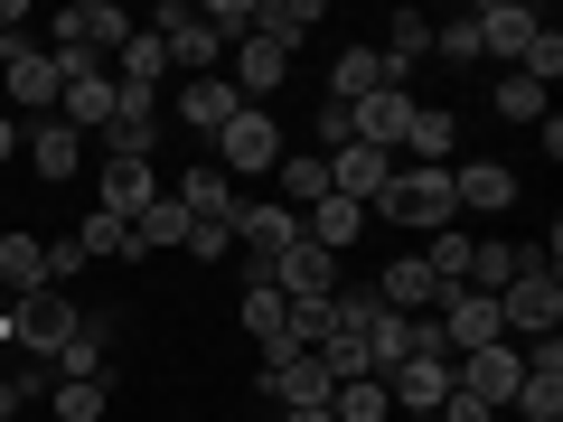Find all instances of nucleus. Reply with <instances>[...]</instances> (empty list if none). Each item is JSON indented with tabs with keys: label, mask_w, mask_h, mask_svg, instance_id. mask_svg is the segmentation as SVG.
I'll return each mask as SVG.
<instances>
[{
	"label": "nucleus",
	"mask_w": 563,
	"mask_h": 422,
	"mask_svg": "<svg viewBox=\"0 0 563 422\" xmlns=\"http://www.w3.org/2000/svg\"><path fill=\"white\" fill-rule=\"evenodd\" d=\"M498 320H507V338H554L563 329V273L544 244H526V273L498 291Z\"/></svg>",
	"instance_id": "f257e3e1"
},
{
	"label": "nucleus",
	"mask_w": 563,
	"mask_h": 422,
	"mask_svg": "<svg viewBox=\"0 0 563 422\" xmlns=\"http://www.w3.org/2000/svg\"><path fill=\"white\" fill-rule=\"evenodd\" d=\"M385 225H404V235H442V225H461V198H451V169H395V188L376 198Z\"/></svg>",
	"instance_id": "f03ea898"
},
{
	"label": "nucleus",
	"mask_w": 563,
	"mask_h": 422,
	"mask_svg": "<svg viewBox=\"0 0 563 422\" xmlns=\"http://www.w3.org/2000/svg\"><path fill=\"white\" fill-rule=\"evenodd\" d=\"M76 329H85V310L66 301V291H29V301L0 310V347H10V357H57Z\"/></svg>",
	"instance_id": "7ed1b4c3"
},
{
	"label": "nucleus",
	"mask_w": 563,
	"mask_h": 422,
	"mask_svg": "<svg viewBox=\"0 0 563 422\" xmlns=\"http://www.w3.org/2000/svg\"><path fill=\"white\" fill-rule=\"evenodd\" d=\"M122 38H132V10H113V0H66L57 20H47L57 57H113Z\"/></svg>",
	"instance_id": "20e7f679"
},
{
	"label": "nucleus",
	"mask_w": 563,
	"mask_h": 422,
	"mask_svg": "<svg viewBox=\"0 0 563 422\" xmlns=\"http://www.w3.org/2000/svg\"><path fill=\"white\" fill-rule=\"evenodd\" d=\"M47 57H57V47H47ZM57 76H66L57 122H66V132H103V122H113V103H122V85L103 76V57H57Z\"/></svg>",
	"instance_id": "39448f33"
},
{
	"label": "nucleus",
	"mask_w": 563,
	"mask_h": 422,
	"mask_svg": "<svg viewBox=\"0 0 563 422\" xmlns=\"http://www.w3.org/2000/svg\"><path fill=\"white\" fill-rule=\"evenodd\" d=\"M273 160H282L273 113H263V103H244V113L217 132V169H225V179H273Z\"/></svg>",
	"instance_id": "423d86ee"
},
{
	"label": "nucleus",
	"mask_w": 563,
	"mask_h": 422,
	"mask_svg": "<svg viewBox=\"0 0 563 422\" xmlns=\"http://www.w3.org/2000/svg\"><path fill=\"white\" fill-rule=\"evenodd\" d=\"M0 85H10V122H47V113H57V95H66V76H57L47 47H20V57L0 66Z\"/></svg>",
	"instance_id": "0eeeda50"
},
{
	"label": "nucleus",
	"mask_w": 563,
	"mask_h": 422,
	"mask_svg": "<svg viewBox=\"0 0 563 422\" xmlns=\"http://www.w3.org/2000/svg\"><path fill=\"white\" fill-rule=\"evenodd\" d=\"M273 291L291 310H320L329 291H339V254H320V244H291V254H273Z\"/></svg>",
	"instance_id": "6e6552de"
},
{
	"label": "nucleus",
	"mask_w": 563,
	"mask_h": 422,
	"mask_svg": "<svg viewBox=\"0 0 563 422\" xmlns=\"http://www.w3.org/2000/svg\"><path fill=\"white\" fill-rule=\"evenodd\" d=\"M385 188H395V160H385V151H366V141L329 151V198H347V207H366V216H376Z\"/></svg>",
	"instance_id": "1a4fd4ad"
},
{
	"label": "nucleus",
	"mask_w": 563,
	"mask_h": 422,
	"mask_svg": "<svg viewBox=\"0 0 563 422\" xmlns=\"http://www.w3.org/2000/svg\"><path fill=\"white\" fill-rule=\"evenodd\" d=\"M161 47H169L179 76H217V57H225V38L207 29V10H179V0L161 10Z\"/></svg>",
	"instance_id": "9d476101"
},
{
	"label": "nucleus",
	"mask_w": 563,
	"mask_h": 422,
	"mask_svg": "<svg viewBox=\"0 0 563 422\" xmlns=\"http://www.w3.org/2000/svg\"><path fill=\"white\" fill-rule=\"evenodd\" d=\"M151 198H161V169H151V160H103V169H95V216L132 225Z\"/></svg>",
	"instance_id": "9b49d317"
},
{
	"label": "nucleus",
	"mask_w": 563,
	"mask_h": 422,
	"mask_svg": "<svg viewBox=\"0 0 563 422\" xmlns=\"http://www.w3.org/2000/svg\"><path fill=\"white\" fill-rule=\"evenodd\" d=\"M161 151V95H122L103 122V160H151Z\"/></svg>",
	"instance_id": "f8f14e48"
},
{
	"label": "nucleus",
	"mask_w": 563,
	"mask_h": 422,
	"mask_svg": "<svg viewBox=\"0 0 563 422\" xmlns=\"http://www.w3.org/2000/svg\"><path fill=\"white\" fill-rule=\"evenodd\" d=\"M517 385H526L517 338H498V347H479V357H461V395H479L488 413H498V403H517Z\"/></svg>",
	"instance_id": "ddd939ff"
},
{
	"label": "nucleus",
	"mask_w": 563,
	"mask_h": 422,
	"mask_svg": "<svg viewBox=\"0 0 563 422\" xmlns=\"http://www.w3.org/2000/svg\"><path fill=\"white\" fill-rule=\"evenodd\" d=\"M470 29H479V57H507L517 66L526 57V38H536V10H526V0H479V10H470Z\"/></svg>",
	"instance_id": "4468645a"
},
{
	"label": "nucleus",
	"mask_w": 563,
	"mask_h": 422,
	"mask_svg": "<svg viewBox=\"0 0 563 422\" xmlns=\"http://www.w3.org/2000/svg\"><path fill=\"white\" fill-rule=\"evenodd\" d=\"M404 122H413V95H404V85H385V95L347 103V132H357L366 151H385V160H395V151H404Z\"/></svg>",
	"instance_id": "2eb2a0df"
},
{
	"label": "nucleus",
	"mask_w": 563,
	"mask_h": 422,
	"mask_svg": "<svg viewBox=\"0 0 563 422\" xmlns=\"http://www.w3.org/2000/svg\"><path fill=\"white\" fill-rule=\"evenodd\" d=\"M376 301L404 310V320H422V310H442V273H432L422 254H395V263H385V281H376Z\"/></svg>",
	"instance_id": "dca6fc26"
},
{
	"label": "nucleus",
	"mask_w": 563,
	"mask_h": 422,
	"mask_svg": "<svg viewBox=\"0 0 563 422\" xmlns=\"http://www.w3.org/2000/svg\"><path fill=\"white\" fill-rule=\"evenodd\" d=\"M339 385H329L320 357H273L263 366V403H282V413H301V403H329Z\"/></svg>",
	"instance_id": "f3484780"
},
{
	"label": "nucleus",
	"mask_w": 563,
	"mask_h": 422,
	"mask_svg": "<svg viewBox=\"0 0 563 422\" xmlns=\"http://www.w3.org/2000/svg\"><path fill=\"white\" fill-rule=\"evenodd\" d=\"M20 151H29L38 179H76V169H85V132H66L57 113H47V122H20Z\"/></svg>",
	"instance_id": "a211bd4d"
},
{
	"label": "nucleus",
	"mask_w": 563,
	"mask_h": 422,
	"mask_svg": "<svg viewBox=\"0 0 563 422\" xmlns=\"http://www.w3.org/2000/svg\"><path fill=\"white\" fill-rule=\"evenodd\" d=\"M169 198H179V207H188V216H198V225H207V216H217V225H235V207H244V198H235V179H225L217 160L179 169V179H169Z\"/></svg>",
	"instance_id": "6ab92c4d"
},
{
	"label": "nucleus",
	"mask_w": 563,
	"mask_h": 422,
	"mask_svg": "<svg viewBox=\"0 0 563 422\" xmlns=\"http://www.w3.org/2000/svg\"><path fill=\"white\" fill-rule=\"evenodd\" d=\"M451 376H461L451 357H413V366H395V376H385V395H395V413H442Z\"/></svg>",
	"instance_id": "aec40b11"
},
{
	"label": "nucleus",
	"mask_w": 563,
	"mask_h": 422,
	"mask_svg": "<svg viewBox=\"0 0 563 422\" xmlns=\"http://www.w3.org/2000/svg\"><path fill=\"white\" fill-rule=\"evenodd\" d=\"M254 38L282 47V57L310 47V38H320V0H254Z\"/></svg>",
	"instance_id": "412c9836"
},
{
	"label": "nucleus",
	"mask_w": 563,
	"mask_h": 422,
	"mask_svg": "<svg viewBox=\"0 0 563 422\" xmlns=\"http://www.w3.org/2000/svg\"><path fill=\"white\" fill-rule=\"evenodd\" d=\"M161 76H169L161 29H132V38L113 47V85H122V95H161Z\"/></svg>",
	"instance_id": "4be33fe9"
},
{
	"label": "nucleus",
	"mask_w": 563,
	"mask_h": 422,
	"mask_svg": "<svg viewBox=\"0 0 563 422\" xmlns=\"http://www.w3.org/2000/svg\"><path fill=\"white\" fill-rule=\"evenodd\" d=\"M0 291H10V301L47 291V235H29V225H10V235H0Z\"/></svg>",
	"instance_id": "5701e85b"
},
{
	"label": "nucleus",
	"mask_w": 563,
	"mask_h": 422,
	"mask_svg": "<svg viewBox=\"0 0 563 422\" xmlns=\"http://www.w3.org/2000/svg\"><path fill=\"white\" fill-rule=\"evenodd\" d=\"M235 113H244V95H235L225 76H188V95H179V122H188V132H207V141H217Z\"/></svg>",
	"instance_id": "b1692460"
},
{
	"label": "nucleus",
	"mask_w": 563,
	"mask_h": 422,
	"mask_svg": "<svg viewBox=\"0 0 563 422\" xmlns=\"http://www.w3.org/2000/svg\"><path fill=\"white\" fill-rule=\"evenodd\" d=\"M451 198L479 207V216H498V207H517V169L507 160H470V169H451Z\"/></svg>",
	"instance_id": "393cba45"
},
{
	"label": "nucleus",
	"mask_w": 563,
	"mask_h": 422,
	"mask_svg": "<svg viewBox=\"0 0 563 422\" xmlns=\"http://www.w3.org/2000/svg\"><path fill=\"white\" fill-rule=\"evenodd\" d=\"M451 141H461V122H451L442 103H413V122H404V151H413V169H451Z\"/></svg>",
	"instance_id": "a878e982"
},
{
	"label": "nucleus",
	"mask_w": 563,
	"mask_h": 422,
	"mask_svg": "<svg viewBox=\"0 0 563 422\" xmlns=\"http://www.w3.org/2000/svg\"><path fill=\"white\" fill-rule=\"evenodd\" d=\"M273 179H282V207H291V216H310V207L329 198V160H320V151H282Z\"/></svg>",
	"instance_id": "bb28decb"
},
{
	"label": "nucleus",
	"mask_w": 563,
	"mask_h": 422,
	"mask_svg": "<svg viewBox=\"0 0 563 422\" xmlns=\"http://www.w3.org/2000/svg\"><path fill=\"white\" fill-rule=\"evenodd\" d=\"M179 244H188V207L161 188V198L132 216V254H179Z\"/></svg>",
	"instance_id": "cd10ccee"
},
{
	"label": "nucleus",
	"mask_w": 563,
	"mask_h": 422,
	"mask_svg": "<svg viewBox=\"0 0 563 422\" xmlns=\"http://www.w3.org/2000/svg\"><path fill=\"white\" fill-rule=\"evenodd\" d=\"M385 57L376 47H339V66H329V103H366V95H385Z\"/></svg>",
	"instance_id": "c85d7f7f"
},
{
	"label": "nucleus",
	"mask_w": 563,
	"mask_h": 422,
	"mask_svg": "<svg viewBox=\"0 0 563 422\" xmlns=\"http://www.w3.org/2000/svg\"><path fill=\"white\" fill-rule=\"evenodd\" d=\"M357 235H366V207H347V198H320L301 216V244H320V254H347Z\"/></svg>",
	"instance_id": "c756f323"
},
{
	"label": "nucleus",
	"mask_w": 563,
	"mask_h": 422,
	"mask_svg": "<svg viewBox=\"0 0 563 422\" xmlns=\"http://www.w3.org/2000/svg\"><path fill=\"white\" fill-rule=\"evenodd\" d=\"M103 338H113V320H85L76 338L47 357V366H57V385H103Z\"/></svg>",
	"instance_id": "7c9ffc66"
},
{
	"label": "nucleus",
	"mask_w": 563,
	"mask_h": 422,
	"mask_svg": "<svg viewBox=\"0 0 563 422\" xmlns=\"http://www.w3.org/2000/svg\"><path fill=\"white\" fill-rule=\"evenodd\" d=\"M526 273V244H470V263H461V291H488L498 301L507 281Z\"/></svg>",
	"instance_id": "2f4dec72"
},
{
	"label": "nucleus",
	"mask_w": 563,
	"mask_h": 422,
	"mask_svg": "<svg viewBox=\"0 0 563 422\" xmlns=\"http://www.w3.org/2000/svg\"><path fill=\"white\" fill-rule=\"evenodd\" d=\"M225 57H235V95H282V76H291V57H282V47H263V38H244V47H225Z\"/></svg>",
	"instance_id": "473e14b6"
},
{
	"label": "nucleus",
	"mask_w": 563,
	"mask_h": 422,
	"mask_svg": "<svg viewBox=\"0 0 563 422\" xmlns=\"http://www.w3.org/2000/svg\"><path fill=\"white\" fill-rule=\"evenodd\" d=\"M376 57H385V76H413V57H432V20H422V10H395V29H385V47H376Z\"/></svg>",
	"instance_id": "72a5a7b5"
},
{
	"label": "nucleus",
	"mask_w": 563,
	"mask_h": 422,
	"mask_svg": "<svg viewBox=\"0 0 563 422\" xmlns=\"http://www.w3.org/2000/svg\"><path fill=\"white\" fill-rule=\"evenodd\" d=\"M329 422H395V395H385V376H347L339 395H329Z\"/></svg>",
	"instance_id": "f704fd0d"
},
{
	"label": "nucleus",
	"mask_w": 563,
	"mask_h": 422,
	"mask_svg": "<svg viewBox=\"0 0 563 422\" xmlns=\"http://www.w3.org/2000/svg\"><path fill=\"white\" fill-rule=\"evenodd\" d=\"M47 413L57 422H103V385H47Z\"/></svg>",
	"instance_id": "c9c22d12"
},
{
	"label": "nucleus",
	"mask_w": 563,
	"mask_h": 422,
	"mask_svg": "<svg viewBox=\"0 0 563 422\" xmlns=\"http://www.w3.org/2000/svg\"><path fill=\"white\" fill-rule=\"evenodd\" d=\"M488 113H507V122H544V85H526V76H507L498 95H488Z\"/></svg>",
	"instance_id": "e433bc0d"
},
{
	"label": "nucleus",
	"mask_w": 563,
	"mask_h": 422,
	"mask_svg": "<svg viewBox=\"0 0 563 422\" xmlns=\"http://www.w3.org/2000/svg\"><path fill=\"white\" fill-rule=\"evenodd\" d=\"M517 413L526 422H563V376H526L517 385Z\"/></svg>",
	"instance_id": "4c0bfd02"
},
{
	"label": "nucleus",
	"mask_w": 563,
	"mask_h": 422,
	"mask_svg": "<svg viewBox=\"0 0 563 422\" xmlns=\"http://www.w3.org/2000/svg\"><path fill=\"white\" fill-rule=\"evenodd\" d=\"M432 57H451V66L479 57V29H470V10H461V20H432Z\"/></svg>",
	"instance_id": "58836bf2"
},
{
	"label": "nucleus",
	"mask_w": 563,
	"mask_h": 422,
	"mask_svg": "<svg viewBox=\"0 0 563 422\" xmlns=\"http://www.w3.org/2000/svg\"><path fill=\"white\" fill-rule=\"evenodd\" d=\"M207 29H217L225 47H244L254 38V0H207Z\"/></svg>",
	"instance_id": "ea45409f"
},
{
	"label": "nucleus",
	"mask_w": 563,
	"mask_h": 422,
	"mask_svg": "<svg viewBox=\"0 0 563 422\" xmlns=\"http://www.w3.org/2000/svg\"><path fill=\"white\" fill-rule=\"evenodd\" d=\"M76 244H85V263H95V254H132V225H113V216H85V225H76Z\"/></svg>",
	"instance_id": "a19ab883"
},
{
	"label": "nucleus",
	"mask_w": 563,
	"mask_h": 422,
	"mask_svg": "<svg viewBox=\"0 0 563 422\" xmlns=\"http://www.w3.org/2000/svg\"><path fill=\"white\" fill-rule=\"evenodd\" d=\"M179 254H198V263H217V254H235V225H217V216H188V244H179Z\"/></svg>",
	"instance_id": "79ce46f5"
},
{
	"label": "nucleus",
	"mask_w": 563,
	"mask_h": 422,
	"mask_svg": "<svg viewBox=\"0 0 563 422\" xmlns=\"http://www.w3.org/2000/svg\"><path fill=\"white\" fill-rule=\"evenodd\" d=\"M347 141H357V132H347V103H320V160H329V151H347Z\"/></svg>",
	"instance_id": "37998d69"
},
{
	"label": "nucleus",
	"mask_w": 563,
	"mask_h": 422,
	"mask_svg": "<svg viewBox=\"0 0 563 422\" xmlns=\"http://www.w3.org/2000/svg\"><path fill=\"white\" fill-rule=\"evenodd\" d=\"M20 29H29V20H20V10H10V0H0V66H10V57H20V47H29Z\"/></svg>",
	"instance_id": "c03bdc74"
},
{
	"label": "nucleus",
	"mask_w": 563,
	"mask_h": 422,
	"mask_svg": "<svg viewBox=\"0 0 563 422\" xmlns=\"http://www.w3.org/2000/svg\"><path fill=\"white\" fill-rule=\"evenodd\" d=\"M10 151H20V122H10V113H0V160H10Z\"/></svg>",
	"instance_id": "a18cd8bd"
},
{
	"label": "nucleus",
	"mask_w": 563,
	"mask_h": 422,
	"mask_svg": "<svg viewBox=\"0 0 563 422\" xmlns=\"http://www.w3.org/2000/svg\"><path fill=\"white\" fill-rule=\"evenodd\" d=\"M282 422H329V403H301V413H282Z\"/></svg>",
	"instance_id": "49530a36"
},
{
	"label": "nucleus",
	"mask_w": 563,
	"mask_h": 422,
	"mask_svg": "<svg viewBox=\"0 0 563 422\" xmlns=\"http://www.w3.org/2000/svg\"><path fill=\"white\" fill-rule=\"evenodd\" d=\"M254 422H282V413H254Z\"/></svg>",
	"instance_id": "de8ad7c7"
}]
</instances>
